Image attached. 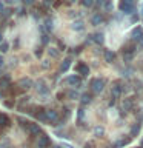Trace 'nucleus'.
<instances>
[{"instance_id":"obj_1","label":"nucleus","mask_w":143,"mask_h":148,"mask_svg":"<svg viewBox=\"0 0 143 148\" xmlns=\"http://www.w3.org/2000/svg\"><path fill=\"white\" fill-rule=\"evenodd\" d=\"M118 9L125 14L134 12V0H120L118 2Z\"/></svg>"},{"instance_id":"obj_2","label":"nucleus","mask_w":143,"mask_h":148,"mask_svg":"<svg viewBox=\"0 0 143 148\" xmlns=\"http://www.w3.org/2000/svg\"><path fill=\"white\" fill-rule=\"evenodd\" d=\"M103 88H105V79L97 77V79H92L91 80V90L94 92H101Z\"/></svg>"},{"instance_id":"obj_3","label":"nucleus","mask_w":143,"mask_h":148,"mask_svg":"<svg viewBox=\"0 0 143 148\" xmlns=\"http://www.w3.org/2000/svg\"><path fill=\"white\" fill-rule=\"evenodd\" d=\"M45 117H46V122L54 123V122H57L59 114H57V111H54V110H48V111H45Z\"/></svg>"},{"instance_id":"obj_4","label":"nucleus","mask_w":143,"mask_h":148,"mask_svg":"<svg viewBox=\"0 0 143 148\" xmlns=\"http://www.w3.org/2000/svg\"><path fill=\"white\" fill-rule=\"evenodd\" d=\"M131 37H132V40H142V37H143V28L142 26H136L131 31Z\"/></svg>"},{"instance_id":"obj_5","label":"nucleus","mask_w":143,"mask_h":148,"mask_svg":"<svg viewBox=\"0 0 143 148\" xmlns=\"http://www.w3.org/2000/svg\"><path fill=\"white\" fill-rule=\"evenodd\" d=\"M18 85H20L23 90H28V88L32 86V80H31L29 77H23V79H20V80H18Z\"/></svg>"},{"instance_id":"obj_6","label":"nucleus","mask_w":143,"mask_h":148,"mask_svg":"<svg viewBox=\"0 0 143 148\" xmlns=\"http://www.w3.org/2000/svg\"><path fill=\"white\" fill-rule=\"evenodd\" d=\"M91 40L95 42L97 45H103V42H105L103 34H101V32H95V34H92V36H91Z\"/></svg>"},{"instance_id":"obj_7","label":"nucleus","mask_w":143,"mask_h":148,"mask_svg":"<svg viewBox=\"0 0 143 148\" xmlns=\"http://www.w3.org/2000/svg\"><path fill=\"white\" fill-rule=\"evenodd\" d=\"M77 71H78V74H82V76H88V74H89V68H88V65H85V63H78Z\"/></svg>"},{"instance_id":"obj_8","label":"nucleus","mask_w":143,"mask_h":148,"mask_svg":"<svg viewBox=\"0 0 143 148\" xmlns=\"http://www.w3.org/2000/svg\"><path fill=\"white\" fill-rule=\"evenodd\" d=\"M49 145H51V140H49L48 136H42L39 139V148H46V147H49Z\"/></svg>"},{"instance_id":"obj_9","label":"nucleus","mask_w":143,"mask_h":148,"mask_svg":"<svg viewBox=\"0 0 143 148\" xmlns=\"http://www.w3.org/2000/svg\"><path fill=\"white\" fill-rule=\"evenodd\" d=\"M66 82H68L71 86H78L82 80H80V77H78V76H71V77L66 79Z\"/></svg>"},{"instance_id":"obj_10","label":"nucleus","mask_w":143,"mask_h":148,"mask_svg":"<svg viewBox=\"0 0 143 148\" xmlns=\"http://www.w3.org/2000/svg\"><path fill=\"white\" fill-rule=\"evenodd\" d=\"M105 60H106L108 63H112L114 60H115V54L112 53V51L106 49V51H105Z\"/></svg>"},{"instance_id":"obj_11","label":"nucleus","mask_w":143,"mask_h":148,"mask_svg":"<svg viewBox=\"0 0 143 148\" xmlns=\"http://www.w3.org/2000/svg\"><path fill=\"white\" fill-rule=\"evenodd\" d=\"M28 130H29V133L34 134V136L40 134V128H39V125H35V123H28Z\"/></svg>"},{"instance_id":"obj_12","label":"nucleus","mask_w":143,"mask_h":148,"mask_svg":"<svg viewBox=\"0 0 143 148\" xmlns=\"http://www.w3.org/2000/svg\"><path fill=\"white\" fill-rule=\"evenodd\" d=\"M69 66H71V59H65L63 62H62V65H60V71L66 73L68 69H69Z\"/></svg>"},{"instance_id":"obj_13","label":"nucleus","mask_w":143,"mask_h":148,"mask_svg":"<svg viewBox=\"0 0 143 148\" xmlns=\"http://www.w3.org/2000/svg\"><path fill=\"white\" fill-rule=\"evenodd\" d=\"M9 123H11V120L6 114H0V127H9Z\"/></svg>"},{"instance_id":"obj_14","label":"nucleus","mask_w":143,"mask_h":148,"mask_svg":"<svg viewBox=\"0 0 143 148\" xmlns=\"http://www.w3.org/2000/svg\"><path fill=\"white\" fill-rule=\"evenodd\" d=\"M120 94H122V85H120V83H115L114 88H112V96H114V99H117Z\"/></svg>"},{"instance_id":"obj_15","label":"nucleus","mask_w":143,"mask_h":148,"mask_svg":"<svg viewBox=\"0 0 143 148\" xmlns=\"http://www.w3.org/2000/svg\"><path fill=\"white\" fill-rule=\"evenodd\" d=\"M101 22H103V17H101L100 14H94V16H92V18H91V23H92V25H100Z\"/></svg>"},{"instance_id":"obj_16","label":"nucleus","mask_w":143,"mask_h":148,"mask_svg":"<svg viewBox=\"0 0 143 148\" xmlns=\"http://www.w3.org/2000/svg\"><path fill=\"white\" fill-rule=\"evenodd\" d=\"M83 28H85V26H83V22L82 20H77V22L72 23V29H76V31H82Z\"/></svg>"},{"instance_id":"obj_17","label":"nucleus","mask_w":143,"mask_h":148,"mask_svg":"<svg viewBox=\"0 0 143 148\" xmlns=\"http://www.w3.org/2000/svg\"><path fill=\"white\" fill-rule=\"evenodd\" d=\"M129 142V139H122V140H117L114 143V148H120V147H125L126 143Z\"/></svg>"},{"instance_id":"obj_18","label":"nucleus","mask_w":143,"mask_h":148,"mask_svg":"<svg viewBox=\"0 0 143 148\" xmlns=\"http://www.w3.org/2000/svg\"><path fill=\"white\" fill-rule=\"evenodd\" d=\"M138 131H140V125H138V123L132 125V128H131V136H137Z\"/></svg>"},{"instance_id":"obj_19","label":"nucleus","mask_w":143,"mask_h":148,"mask_svg":"<svg viewBox=\"0 0 143 148\" xmlns=\"http://www.w3.org/2000/svg\"><path fill=\"white\" fill-rule=\"evenodd\" d=\"M91 99H92L91 94H88V92H85V94L82 96V103H89Z\"/></svg>"},{"instance_id":"obj_20","label":"nucleus","mask_w":143,"mask_h":148,"mask_svg":"<svg viewBox=\"0 0 143 148\" xmlns=\"http://www.w3.org/2000/svg\"><path fill=\"white\" fill-rule=\"evenodd\" d=\"M103 133L105 131H103V128H101V127H95L94 128V134H95L97 137H101V136H103Z\"/></svg>"},{"instance_id":"obj_21","label":"nucleus","mask_w":143,"mask_h":148,"mask_svg":"<svg viewBox=\"0 0 143 148\" xmlns=\"http://www.w3.org/2000/svg\"><path fill=\"white\" fill-rule=\"evenodd\" d=\"M45 28H46V31H52V20H51V18H46Z\"/></svg>"},{"instance_id":"obj_22","label":"nucleus","mask_w":143,"mask_h":148,"mask_svg":"<svg viewBox=\"0 0 143 148\" xmlns=\"http://www.w3.org/2000/svg\"><path fill=\"white\" fill-rule=\"evenodd\" d=\"M8 49H9V45L6 43V42H2V45H0V51H2V53H6Z\"/></svg>"},{"instance_id":"obj_23","label":"nucleus","mask_w":143,"mask_h":148,"mask_svg":"<svg viewBox=\"0 0 143 148\" xmlns=\"http://www.w3.org/2000/svg\"><path fill=\"white\" fill-rule=\"evenodd\" d=\"M92 3H94L92 0H82V5H83V6H86V8L92 6Z\"/></svg>"},{"instance_id":"obj_24","label":"nucleus","mask_w":143,"mask_h":148,"mask_svg":"<svg viewBox=\"0 0 143 148\" xmlns=\"http://www.w3.org/2000/svg\"><path fill=\"white\" fill-rule=\"evenodd\" d=\"M105 8L108 9V11H111V9H112V3H111L109 0H106V2H105Z\"/></svg>"},{"instance_id":"obj_25","label":"nucleus","mask_w":143,"mask_h":148,"mask_svg":"<svg viewBox=\"0 0 143 148\" xmlns=\"http://www.w3.org/2000/svg\"><path fill=\"white\" fill-rule=\"evenodd\" d=\"M68 96L71 97V99H77V97H78V94H77L76 91H69V92H68Z\"/></svg>"},{"instance_id":"obj_26","label":"nucleus","mask_w":143,"mask_h":148,"mask_svg":"<svg viewBox=\"0 0 143 148\" xmlns=\"http://www.w3.org/2000/svg\"><path fill=\"white\" fill-rule=\"evenodd\" d=\"M49 54L52 56V57H59V53L55 51V48H51V49H49Z\"/></svg>"},{"instance_id":"obj_27","label":"nucleus","mask_w":143,"mask_h":148,"mask_svg":"<svg viewBox=\"0 0 143 148\" xmlns=\"http://www.w3.org/2000/svg\"><path fill=\"white\" fill-rule=\"evenodd\" d=\"M52 5V0H43V6H51Z\"/></svg>"},{"instance_id":"obj_28","label":"nucleus","mask_w":143,"mask_h":148,"mask_svg":"<svg viewBox=\"0 0 143 148\" xmlns=\"http://www.w3.org/2000/svg\"><path fill=\"white\" fill-rule=\"evenodd\" d=\"M42 42H43V43H46V42H48V36H46V34L42 36Z\"/></svg>"},{"instance_id":"obj_29","label":"nucleus","mask_w":143,"mask_h":148,"mask_svg":"<svg viewBox=\"0 0 143 148\" xmlns=\"http://www.w3.org/2000/svg\"><path fill=\"white\" fill-rule=\"evenodd\" d=\"M23 2H25V5H32V3H34V0H23Z\"/></svg>"},{"instance_id":"obj_30","label":"nucleus","mask_w":143,"mask_h":148,"mask_svg":"<svg viewBox=\"0 0 143 148\" xmlns=\"http://www.w3.org/2000/svg\"><path fill=\"white\" fill-rule=\"evenodd\" d=\"M83 117V110H78V119Z\"/></svg>"},{"instance_id":"obj_31","label":"nucleus","mask_w":143,"mask_h":148,"mask_svg":"<svg viewBox=\"0 0 143 148\" xmlns=\"http://www.w3.org/2000/svg\"><path fill=\"white\" fill-rule=\"evenodd\" d=\"M3 62H5V60H3V57H2V56H0V68L3 66Z\"/></svg>"},{"instance_id":"obj_32","label":"nucleus","mask_w":143,"mask_h":148,"mask_svg":"<svg viewBox=\"0 0 143 148\" xmlns=\"http://www.w3.org/2000/svg\"><path fill=\"white\" fill-rule=\"evenodd\" d=\"M106 2V0H97V3H99V5H103Z\"/></svg>"},{"instance_id":"obj_33","label":"nucleus","mask_w":143,"mask_h":148,"mask_svg":"<svg viewBox=\"0 0 143 148\" xmlns=\"http://www.w3.org/2000/svg\"><path fill=\"white\" fill-rule=\"evenodd\" d=\"M8 3H16V2H18V0H6Z\"/></svg>"},{"instance_id":"obj_34","label":"nucleus","mask_w":143,"mask_h":148,"mask_svg":"<svg viewBox=\"0 0 143 148\" xmlns=\"http://www.w3.org/2000/svg\"><path fill=\"white\" fill-rule=\"evenodd\" d=\"M91 147H92V143H86V147H85V148H91Z\"/></svg>"},{"instance_id":"obj_35","label":"nucleus","mask_w":143,"mask_h":148,"mask_svg":"<svg viewBox=\"0 0 143 148\" xmlns=\"http://www.w3.org/2000/svg\"><path fill=\"white\" fill-rule=\"evenodd\" d=\"M2 37H3V36H2V32H0V42H2Z\"/></svg>"},{"instance_id":"obj_36","label":"nucleus","mask_w":143,"mask_h":148,"mask_svg":"<svg viewBox=\"0 0 143 148\" xmlns=\"http://www.w3.org/2000/svg\"><path fill=\"white\" fill-rule=\"evenodd\" d=\"M140 42H142V45H143V37H142V40H140Z\"/></svg>"},{"instance_id":"obj_37","label":"nucleus","mask_w":143,"mask_h":148,"mask_svg":"<svg viewBox=\"0 0 143 148\" xmlns=\"http://www.w3.org/2000/svg\"><path fill=\"white\" fill-rule=\"evenodd\" d=\"M54 148H62V147H54Z\"/></svg>"},{"instance_id":"obj_38","label":"nucleus","mask_w":143,"mask_h":148,"mask_svg":"<svg viewBox=\"0 0 143 148\" xmlns=\"http://www.w3.org/2000/svg\"><path fill=\"white\" fill-rule=\"evenodd\" d=\"M142 147H143V139H142Z\"/></svg>"},{"instance_id":"obj_39","label":"nucleus","mask_w":143,"mask_h":148,"mask_svg":"<svg viewBox=\"0 0 143 148\" xmlns=\"http://www.w3.org/2000/svg\"><path fill=\"white\" fill-rule=\"evenodd\" d=\"M71 2H76V0H71Z\"/></svg>"}]
</instances>
